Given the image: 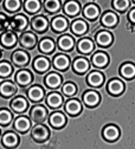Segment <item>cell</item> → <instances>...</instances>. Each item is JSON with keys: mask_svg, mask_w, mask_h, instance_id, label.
I'll use <instances>...</instances> for the list:
<instances>
[{"mask_svg": "<svg viewBox=\"0 0 135 149\" xmlns=\"http://www.w3.org/2000/svg\"><path fill=\"white\" fill-rule=\"evenodd\" d=\"M30 116L34 123L41 124V123L45 122V120L48 118V110L43 105H36L32 108Z\"/></svg>", "mask_w": 135, "mask_h": 149, "instance_id": "1", "label": "cell"}, {"mask_svg": "<svg viewBox=\"0 0 135 149\" xmlns=\"http://www.w3.org/2000/svg\"><path fill=\"white\" fill-rule=\"evenodd\" d=\"M49 133H50L49 129L41 123V124H37L32 129V137L37 142H43V141H45L49 137Z\"/></svg>", "mask_w": 135, "mask_h": 149, "instance_id": "2", "label": "cell"}, {"mask_svg": "<svg viewBox=\"0 0 135 149\" xmlns=\"http://www.w3.org/2000/svg\"><path fill=\"white\" fill-rule=\"evenodd\" d=\"M49 122L50 124L56 128V129H59L65 125L66 123V117L63 113H59V111H57V113H53L50 115V118H49Z\"/></svg>", "mask_w": 135, "mask_h": 149, "instance_id": "3", "label": "cell"}, {"mask_svg": "<svg viewBox=\"0 0 135 149\" xmlns=\"http://www.w3.org/2000/svg\"><path fill=\"white\" fill-rule=\"evenodd\" d=\"M36 44H37V37L33 33H31V32L24 33L20 37V45L24 49L31 50V49H33L36 46Z\"/></svg>", "mask_w": 135, "mask_h": 149, "instance_id": "4", "label": "cell"}, {"mask_svg": "<svg viewBox=\"0 0 135 149\" xmlns=\"http://www.w3.org/2000/svg\"><path fill=\"white\" fill-rule=\"evenodd\" d=\"M96 43L99 46L108 47L113 43V36L108 31H100L96 34Z\"/></svg>", "mask_w": 135, "mask_h": 149, "instance_id": "5", "label": "cell"}, {"mask_svg": "<svg viewBox=\"0 0 135 149\" xmlns=\"http://www.w3.org/2000/svg\"><path fill=\"white\" fill-rule=\"evenodd\" d=\"M72 68H73V71L76 73H85L90 68V63H89V61L87 58L78 57L77 59H75Z\"/></svg>", "mask_w": 135, "mask_h": 149, "instance_id": "6", "label": "cell"}, {"mask_svg": "<svg viewBox=\"0 0 135 149\" xmlns=\"http://www.w3.org/2000/svg\"><path fill=\"white\" fill-rule=\"evenodd\" d=\"M70 65V59L68 56L65 54H57L53 58V66L57 69V70H61V71H64L69 68Z\"/></svg>", "mask_w": 135, "mask_h": 149, "instance_id": "7", "label": "cell"}, {"mask_svg": "<svg viewBox=\"0 0 135 149\" xmlns=\"http://www.w3.org/2000/svg\"><path fill=\"white\" fill-rule=\"evenodd\" d=\"M109 62L108 56L104 52H96L91 57V63L95 68H104Z\"/></svg>", "mask_w": 135, "mask_h": 149, "instance_id": "8", "label": "cell"}, {"mask_svg": "<svg viewBox=\"0 0 135 149\" xmlns=\"http://www.w3.org/2000/svg\"><path fill=\"white\" fill-rule=\"evenodd\" d=\"M108 91L114 96L121 95L125 91V84L120 79H111L108 83Z\"/></svg>", "mask_w": 135, "mask_h": 149, "instance_id": "9", "label": "cell"}, {"mask_svg": "<svg viewBox=\"0 0 135 149\" xmlns=\"http://www.w3.org/2000/svg\"><path fill=\"white\" fill-rule=\"evenodd\" d=\"M29 54L24 51H15L12 56V62L15 66H25L29 63Z\"/></svg>", "mask_w": 135, "mask_h": 149, "instance_id": "10", "label": "cell"}, {"mask_svg": "<svg viewBox=\"0 0 135 149\" xmlns=\"http://www.w3.org/2000/svg\"><path fill=\"white\" fill-rule=\"evenodd\" d=\"M88 83L89 85L94 86V88H99L104 83V77L103 74L99 71H92L88 74Z\"/></svg>", "mask_w": 135, "mask_h": 149, "instance_id": "11", "label": "cell"}, {"mask_svg": "<svg viewBox=\"0 0 135 149\" xmlns=\"http://www.w3.org/2000/svg\"><path fill=\"white\" fill-rule=\"evenodd\" d=\"M27 107H29L27 101H26L24 97H20V96L17 97V98H14V100L12 101V103H11L12 110L14 111V113H18V114L24 113V111L27 109Z\"/></svg>", "mask_w": 135, "mask_h": 149, "instance_id": "12", "label": "cell"}, {"mask_svg": "<svg viewBox=\"0 0 135 149\" xmlns=\"http://www.w3.org/2000/svg\"><path fill=\"white\" fill-rule=\"evenodd\" d=\"M83 102L87 107H96L100 102V95L96 91H87L83 95Z\"/></svg>", "mask_w": 135, "mask_h": 149, "instance_id": "13", "label": "cell"}, {"mask_svg": "<svg viewBox=\"0 0 135 149\" xmlns=\"http://www.w3.org/2000/svg\"><path fill=\"white\" fill-rule=\"evenodd\" d=\"M81 110H82V105L80 103V101H77V100H70L65 103V111L71 115V116H76V115H78L81 113Z\"/></svg>", "mask_w": 135, "mask_h": 149, "instance_id": "14", "label": "cell"}, {"mask_svg": "<svg viewBox=\"0 0 135 149\" xmlns=\"http://www.w3.org/2000/svg\"><path fill=\"white\" fill-rule=\"evenodd\" d=\"M15 81L20 86H26L32 82V74L27 70H22L15 74Z\"/></svg>", "mask_w": 135, "mask_h": 149, "instance_id": "15", "label": "cell"}, {"mask_svg": "<svg viewBox=\"0 0 135 149\" xmlns=\"http://www.w3.org/2000/svg\"><path fill=\"white\" fill-rule=\"evenodd\" d=\"M45 84L50 88V89H57L59 88L62 84V77L58 73L56 72H51L45 77Z\"/></svg>", "mask_w": 135, "mask_h": 149, "instance_id": "16", "label": "cell"}, {"mask_svg": "<svg viewBox=\"0 0 135 149\" xmlns=\"http://www.w3.org/2000/svg\"><path fill=\"white\" fill-rule=\"evenodd\" d=\"M77 49H78V51H80L81 53H83V54H89V53H91V52L94 51L95 45H94V43H92L91 39H89V38H83V39H81V40L78 42Z\"/></svg>", "mask_w": 135, "mask_h": 149, "instance_id": "17", "label": "cell"}, {"mask_svg": "<svg viewBox=\"0 0 135 149\" xmlns=\"http://www.w3.org/2000/svg\"><path fill=\"white\" fill-rule=\"evenodd\" d=\"M73 45H75V40L69 34L62 36L58 39V47L63 51H71L73 49Z\"/></svg>", "mask_w": 135, "mask_h": 149, "instance_id": "18", "label": "cell"}, {"mask_svg": "<svg viewBox=\"0 0 135 149\" xmlns=\"http://www.w3.org/2000/svg\"><path fill=\"white\" fill-rule=\"evenodd\" d=\"M31 25H32V29L34 31H37V32H44L48 29V25L49 24H48V19H46V18L39 15V17L33 18Z\"/></svg>", "mask_w": 135, "mask_h": 149, "instance_id": "19", "label": "cell"}, {"mask_svg": "<svg viewBox=\"0 0 135 149\" xmlns=\"http://www.w3.org/2000/svg\"><path fill=\"white\" fill-rule=\"evenodd\" d=\"M27 96H29V98H30L32 102H39V101H42L43 97H44V90H43L41 86L34 85V86H32V88L29 89Z\"/></svg>", "mask_w": 135, "mask_h": 149, "instance_id": "20", "label": "cell"}, {"mask_svg": "<svg viewBox=\"0 0 135 149\" xmlns=\"http://www.w3.org/2000/svg\"><path fill=\"white\" fill-rule=\"evenodd\" d=\"M46 103L50 108L52 109H57L62 107L63 104V97L61 96V94H58V92H52V94H50L48 97H46Z\"/></svg>", "mask_w": 135, "mask_h": 149, "instance_id": "21", "label": "cell"}, {"mask_svg": "<svg viewBox=\"0 0 135 149\" xmlns=\"http://www.w3.org/2000/svg\"><path fill=\"white\" fill-rule=\"evenodd\" d=\"M71 31L76 36H82L88 31V25L84 20L82 19H77L71 24Z\"/></svg>", "mask_w": 135, "mask_h": 149, "instance_id": "22", "label": "cell"}, {"mask_svg": "<svg viewBox=\"0 0 135 149\" xmlns=\"http://www.w3.org/2000/svg\"><path fill=\"white\" fill-rule=\"evenodd\" d=\"M120 135V130L115 125H107L103 129V137L107 141H115Z\"/></svg>", "mask_w": 135, "mask_h": 149, "instance_id": "23", "label": "cell"}, {"mask_svg": "<svg viewBox=\"0 0 135 149\" xmlns=\"http://www.w3.org/2000/svg\"><path fill=\"white\" fill-rule=\"evenodd\" d=\"M17 92V86L12 82H4L0 84V94L4 97H11Z\"/></svg>", "mask_w": 135, "mask_h": 149, "instance_id": "24", "label": "cell"}, {"mask_svg": "<svg viewBox=\"0 0 135 149\" xmlns=\"http://www.w3.org/2000/svg\"><path fill=\"white\" fill-rule=\"evenodd\" d=\"M83 15L87 18L88 20H95L96 18L100 15V10L99 7L94 5V4H89L84 7L83 10Z\"/></svg>", "mask_w": 135, "mask_h": 149, "instance_id": "25", "label": "cell"}, {"mask_svg": "<svg viewBox=\"0 0 135 149\" xmlns=\"http://www.w3.org/2000/svg\"><path fill=\"white\" fill-rule=\"evenodd\" d=\"M0 43H1V45L5 46L6 49H11L17 43V37L12 32H6V33H4L1 36V38H0Z\"/></svg>", "mask_w": 135, "mask_h": 149, "instance_id": "26", "label": "cell"}, {"mask_svg": "<svg viewBox=\"0 0 135 149\" xmlns=\"http://www.w3.org/2000/svg\"><path fill=\"white\" fill-rule=\"evenodd\" d=\"M33 68L37 72H45L50 68V62L46 57H38L33 62Z\"/></svg>", "mask_w": 135, "mask_h": 149, "instance_id": "27", "label": "cell"}, {"mask_svg": "<svg viewBox=\"0 0 135 149\" xmlns=\"http://www.w3.org/2000/svg\"><path fill=\"white\" fill-rule=\"evenodd\" d=\"M30 127H31V122L25 116H20V117H18L14 121V128L18 130V132H20V133L27 132V130L30 129Z\"/></svg>", "mask_w": 135, "mask_h": 149, "instance_id": "28", "label": "cell"}, {"mask_svg": "<svg viewBox=\"0 0 135 149\" xmlns=\"http://www.w3.org/2000/svg\"><path fill=\"white\" fill-rule=\"evenodd\" d=\"M118 22H119V18L113 12H107L101 19V24L106 27H114L118 24Z\"/></svg>", "mask_w": 135, "mask_h": 149, "instance_id": "29", "label": "cell"}, {"mask_svg": "<svg viewBox=\"0 0 135 149\" xmlns=\"http://www.w3.org/2000/svg\"><path fill=\"white\" fill-rule=\"evenodd\" d=\"M121 76L126 79H132L135 77V65L132 63H126L120 69Z\"/></svg>", "mask_w": 135, "mask_h": 149, "instance_id": "30", "label": "cell"}, {"mask_svg": "<svg viewBox=\"0 0 135 149\" xmlns=\"http://www.w3.org/2000/svg\"><path fill=\"white\" fill-rule=\"evenodd\" d=\"M81 11V6L80 4L77 3V1H73V0H70V1H68L64 6V12L70 15V17H75L80 13Z\"/></svg>", "mask_w": 135, "mask_h": 149, "instance_id": "31", "label": "cell"}, {"mask_svg": "<svg viewBox=\"0 0 135 149\" xmlns=\"http://www.w3.org/2000/svg\"><path fill=\"white\" fill-rule=\"evenodd\" d=\"M51 25H52V29L56 32H63L68 27V20L65 19L64 17H56L55 19L52 20Z\"/></svg>", "mask_w": 135, "mask_h": 149, "instance_id": "32", "label": "cell"}, {"mask_svg": "<svg viewBox=\"0 0 135 149\" xmlns=\"http://www.w3.org/2000/svg\"><path fill=\"white\" fill-rule=\"evenodd\" d=\"M18 142H19L18 136H17L14 133H12V132L6 133V134L4 135V137H3V144H4L5 147H7V148H13V147H15V146L18 144Z\"/></svg>", "mask_w": 135, "mask_h": 149, "instance_id": "33", "label": "cell"}, {"mask_svg": "<svg viewBox=\"0 0 135 149\" xmlns=\"http://www.w3.org/2000/svg\"><path fill=\"white\" fill-rule=\"evenodd\" d=\"M39 50L43 53H46V54L53 52V50H55V43H53V40L50 39V38L42 39L41 43H39Z\"/></svg>", "mask_w": 135, "mask_h": 149, "instance_id": "34", "label": "cell"}, {"mask_svg": "<svg viewBox=\"0 0 135 149\" xmlns=\"http://www.w3.org/2000/svg\"><path fill=\"white\" fill-rule=\"evenodd\" d=\"M62 92H63V95H65L66 97H72L76 95V92H77V88L73 83H65L63 86H62Z\"/></svg>", "mask_w": 135, "mask_h": 149, "instance_id": "35", "label": "cell"}, {"mask_svg": "<svg viewBox=\"0 0 135 149\" xmlns=\"http://www.w3.org/2000/svg\"><path fill=\"white\" fill-rule=\"evenodd\" d=\"M45 10L50 13H55L59 10L61 7V3H59V0H45Z\"/></svg>", "mask_w": 135, "mask_h": 149, "instance_id": "36", "label": "cell"}, {"mask_svg": "<svg viewBox=\"0 0 135 149\" xmlns=\"http://www.w3.org/2000/svg\"><path fill=\"white\" fill-rule=\"evenodd\" d=\"M41 8V3L39 0H26L25 3V10L30 13H34L38 12Z\"/></svg>", "mask_w": 135, "mask_h": 149, "instance_id": "37", "label": "cell"}, {"mask_svg": "<svg viewBox=\"0 0 135 149\" xmlns=\"http://www.w3.org/2000/svg\"><path fill=\"white\" fill-rule=\"evenodd\" d=\"M13 25H14V27L17 30L22 31L27 26V19L24 15H17L14 18V20H13Z\"/></svg>", "mask_w": 135, "mask_h": 149, "instance_id": "38", "label": "cell"}, {"mask_svg": "<svg viewBox=\"0 0 135 149\" xmlns=\"http://www.w3.org/2000/svg\"><path fill=\"white\" fill-rule=\"evenodd\" d=\"M113 7L119 12H125L129 7V0H113Z\"/></svg>", "mask_w": 135, "mask_h": 149, "instance_id": "39", "label": "cell"}, {"mask_svg": "<svg viewBox=\"0 0 135 149\" xmlns=\"http://www.w3.org/2000/svg\"><path fill=\"white\" fill-rule=\"evenodd\" d=\"M12 121V114L8 110H0V124L1 125H7Z\"/></svg>", "mask_w": 135, "mask_h": 149, "instance_id": "40", "label": "cell"}, {"mask_svg": "<svg viewBox=\"0 0 135 149\" xmlns=\"http://www.w3.org/2000/svg\"><path fill=\"white\" fill-rule=\"evenodd\" d=\"M12 73V66L11 64L3 62L0 63V77H8Z\"/></svg>", "mask_w": 135, "mask_h": 149, "instance_id": "41", "label": "cell"}, {"mask_svg": "<svg viewBox=\"0 0 135 149\" xmlns=\"http://www.w3.org/2000/svg\"><path fill=\"white\" fill-rule=\"evenodd\" d=\"M5 7H6V10H8L11 12L17 11L19 7H20V1H19V0H6Z\"/></svg>", "mask_w": 135, "mask_h": 149, "instance_id": "42", "label": "cell"}, {"mask_svg": "<svg viewBox=\"0 0 135 149\" xmlns=\"http://www.w3.org/2000/svg\"><path fill=\"white\" fill-rule=\"evenodd\" d=\"M6 26V17L0 14V30H3Z\"/></svg>", "mask_w": 135, "mask_h": 149, "instance_id": "43", "label": "cell"}, {"mask_svg": "<svg viewBox=\"0 0 135 149\" xmlns=\"http://www.w3.org/2000/svg\"><path fill=\"white\" fill-rule=\"evenodd\" d=\"M129 20H130L133 24H135V8H133V10L129 12Z\"/></svg>", "mask_w": 135, "mask_h": 149, "instance_id": "44", "label": "cell"}, {"mask_svg": "<svg viewBox=\"0 0 135 149\" xmlns=\"http://www.w3.org/2000/svg\"><path fill=\"white\" fill-rule=\"evenodd\" d=\"M133 1H134V3H135V0H133Z\"/></svg>", "mask_w": 135, "mask_h": 149, "instance_id": "45", "label": "cell"}]
</instances>
